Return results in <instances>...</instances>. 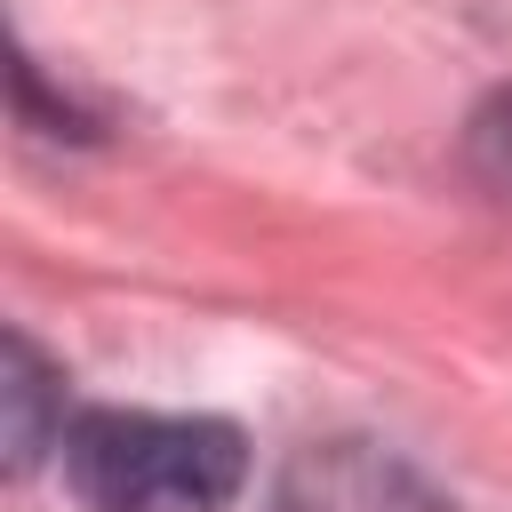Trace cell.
Returning <instances> with one entry per match:
<instances>
[{
  "instance_id": "6da1fadb",
  "label": "cell",
  "mask_w": 512,
  "mask_h": 512,
  "mask_svg": "<svg viewBox=\"0 0 512 512\" xmlns=\"http://www.w3.org/2000/svg\"><path fill=\"white\" fill-rule=\"evenodd\" d=\"M56 448L80 512H224L248 480V440L224 416L88 408Z\"/></svg>"
},
{
  "instance_id": "7a4b0ae2",
  "label": "cell",
  "mask_w": 512,
  "mask_h": 512,
  "mask_svg": "<svg viewBox=\"0 0 512 512\" xmlns=\"http://www.w3.org/2000/svg\"><path fill=\"white\" fill-rule=\"evenodd\" d=\"M280 512H440L432 488L392 464L384 448L368 440H328V448H304L280 480Z\"/></svg>"
},
{
  "instance_id": "3957f363",
  "label": "cell",
  "mask_w": 512,
  "mask_h": 512,
  "mask_svg": "<svg viewBox=\"0 0 512 512\" xmlns=\"http://www.w3.org/2000/svg\"><path fill=\"white\" fill-rule=\"evenodd\" d=\"M48 440H64V384L24 336H8V464L32 472Z\"/></svg>"
},
{
  "instance_id": "277c9868",
  "label": "cell",
  "mask_w": 512,
  "mask_h": 512,
  "mask_svg": "<svg viewBox=\"0 0 512 512\" xmlns=\"http://www.w3.org/2000/svg\"><path fill=\"white\" fill-rule=\"evenodd\" d=\"M480 144H488V152H496V160L512 168V96H504V104H496V112L480 120Z\"/></svg>"
}]
</instances>
